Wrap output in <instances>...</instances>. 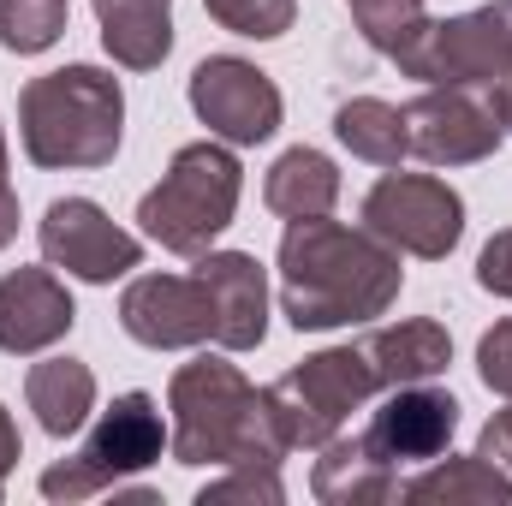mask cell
Returning a JSON list of instances; mask_svg holds the SVG:
<instances>
[{
  "mask_svg": "<svg viewBox=\"0 0 512 506\" xmlns=\"http://www.w3.org/2000/svg\"><path fill=\"white\" fill-rule=\"evenodd\" d=\"M405 286L399 251L370 227H346L328 215L286 221L280 239V310L298 334H328L352 322H376Z\"/></svg>",
  "mask_w": 512,
  "mask_h": 506,
  "instance_id": "6da1fadb",
  "label": "cell"
},
{
  "mask_svg": "<svg viewBox=\"0 0 512 506\" xmlns=\"http://www.w3.org/2000/svg\"><path fill=\"white\" fill-rule=\"evenodd\" d=\"M167 411H173L167 453L191 471L197 465H280L292 453L268 399L227 358L179 364L167 387Z\"/></svg>",
  "mask_w": 512,
  "mask_h": 506,
  "instance_id": "7a4b0ae2",
  "label": "cell"
},
{
  "mask_svg": "<svg viewBox=\"0 0 512 506\" xmlns=\"http://www.w3.org/2000/svg\"><path fill=\"white\" fill-rule=\"evenodd\" d=\"M24 155L48 173H96L120 155L126 90L102 66H60L18 90Z\"/></svg>",
  "mask_w": 512,
  "mask_h": 506,
  "instance_id": "3957f363",
  "label": "cell"
},
{
  "mask_svg": "<svg viewBox=\"0 0 512 506\" xmlns=\"http://www.w3.org/2000/svg\"><path fill=\"white\" fill-rule=\"evenodd\" d=\"M239 197H245V167L239 155L221 143V137H203V143H185L161 185L143 191L137 203V221L143 233L173 256H203L239 215Z\"/></svg>",
  "mask_w": 512,
  "mask_h": 506,
  "instance_id": "277c9868",
  "label": "cell"
},
{
  "mask_svg": "<svg viewBox=\"0 0 512 506\" xmlns=\"http://www.w3.org/2000/svg\"><path fill=\"white\" fill-rule=\"evenodd\" d=\"M167 417H161V405L149 399V393H120L102 417H96V429L84 435V447L72 453V459H60V465H48L42 471V495L48 501H90V495H108V489H120L126 477L137 471H149L161 453H167Z\"/></svg>",
  "mask_w": 512,
  "mask_h": 506,
  "instance_id": "5b68a950",
  "label": "cell"
},
{
  "mask_svg": "<svg viewBox=\"0 0 512 506\" xmlns=\"http://www.w3.org/2000/svg\"><path fill=\"white\" fill-rule=\"evenodd\" d=\"M376 393H382V381L370 370L364 346L310 352L304 364H292L274 387H262V399H268V411H274V423H280V435H286L292 453L298 447H328L340 435V423L358 405H370Z\"/></svg>",
  "mask_w": 512,
  "mask_h": 506,
  "instance_id": "8992f818",
  "label": "cell"
},
{
  "mask_svg": "<svg viewBox=\"0 0 512 506\" xmlns=\"http://www.w3.org/2000/svg\"><path fill=\"white\" fill-rule=\"evenodd\" d=\"M393 66L423 84L495 90L501 78H512V0H489L459 18H429Z\"/></svg>",
  "mask_w": 512,
  "mask_h": 506,
  "instance_id": "52a82bcc",
  "label": "cell"
},
{
  "mask_svg": "<svg viewBox=\"0 0 512 506\" xmlns=\"http://www.w3.org/2000/svg\"><path fill=\"white\" fill-rule=\"evenodd\" d=\"M364 227L399 256L441 262L465 239V197L435 173H387L364 197Z\"/></svg>",
  "mask_w": 512,
  "mask_h": 506,
  "instance_id": "ba28073f",
  "label": "cell"
},
{
  "mask_svg": "<svg viewBox=\"0 0 512 506\" xmlns=\"http://www.w3.org/2000/svg\"><path fill=\"white\" fill-rule=\"evenodd\" d=\"M185 96H191V114L209 126V137H221V143H233V149L268 143V137L280 131V114H286L274 78H268L262 66H251V60H239V54H209V60H197Z\"/></svg>",
  "mask_w": 512,
  "mask_h": 506,
  "instance_id": "9c48e42d",
  "label": "cell"
},
{
  "mask_svg": "<svg viewBox=\"0 0 512 506\" xmlns=\"http://www.w3.org/2000/svg\"><path fill=\"white\" fill-rule=\"evenodd\" d=\"M405 137H411V155H423L429 167H471L501 149L507 126L489 96L465 84H429L405 108Z\"/></svg>",
  "mask_w": 512,
  "mask_h": 506,
  "instance_id": "30bf717a",
  "label": "cell"
},
{
  "mask_svg": "<svg viewBox=\"0 0 512 506\" xmlns=\"http://www.w3.org/2000/svg\"><path fill=\"white\" fill-rule=\"evenodd\" d=\"M36 239L48 268H66L72 280H90V286H108L143 262V245L126 227H114V215L90 197H54L36 221Z\"/></svg>",
  "mask_w": 512,
  "mask_h": 506,
  "instance_id": "8fae6325",
  "label": "cell"
},
{
  "mask_svg": "<svg viewBox=\"0 0 512 506\" xmlns=\"http://www.w3.org/2000/svg\"><path fill=\"white\" fill-rule=\"evenodd\" d=\"M120 328L149 352H191L215 340V310L197 274H137L120 292Z\"/></svg>",
  "mask_w": 512,
  "mask_h": 506,
  "instance_id": "7c38bea8",
  "label": "cell"
},
{
  "mask_svg": "<svg viewBox=\"0 0 512 506\" xmlns=\"http://www.w3.org/2000/svg\"><path fill=\"white\" fill-rule=\"evenodd\" d=\"M370 447L393 459V465H429L453 447L459 435V399L447 387H429V381H405V387H387L382 411L370 417Z\"/></svg>",
  "mask_w": 512,
  "mask_h": 506,
  "instance_id": "4fadbf2b",
  "label": "cell"
},
{
  "mask_svg": "<svg viewBox=\"0 0 512 506\" xmlns=\"http://www.w3.org/2000/svg\"><path fill=\"white\" fill-rule=\"evenodd\" d=\"M197 280L215 310V346L221 352H256L268 340V274L245 251H203Z\"/></svg>",
  "mask_w": 512,
  "mask_h": 506,
  "instance_id": "5bb4252c",
  "label": "cell"
},
{
  "mask_svg": "<svg viewBox=\"0 0 512 506\" xmlns=\"http://www.w3.org/2000/svg\"><path fill=\"white\" fill-rule=\"evenodd\" d=\"M72 322H78V304L54 268H12L0 280V352L12 358L48 352L72 334Z\"/></svg>",
  "mask_w": 512,
  "mask_h": 506,
  "instance_id": "9a60e30c",
  "label": "cell"
},
{
  "mask_svg": "<svg viewBox=\"0 0 512 506\" xmlns=\"http://www.w3.org/2000/svg\"><path fill=\"white\" fill-rule=\"evenodd\" d=\"M310 495L322 506H376L399 495V465L370 447V435H334L310 471Z\"/></svg>",
  "mask_w": 512,
  "mask_h": 506,
  "instance_id": "2e32d148",
  "label": "cell"
},
{
  "mask_svg": "<svg viewBox=\"0 0 512 506\" xmlns=\"http://www.w3.org/2000/svg\"><path fill=\"white\" fill-rule=\"evenodd\" d=\"M370 370L382 387H405V381H435L453 364V334L435 322V316H411V322H393L358 340Z\"/></svg>",
  "mask_w": 512,
  "mask_h": 506,
  "instance_id": "e0dca14e",
  "label": "cell"
},
{
  "mask_svg": "<svg viewBox=\"0 0 512 506\" xmlns=\"http://www.w3.org/2000/svg\"><path fill=\"white\" fill-rule=\"evenodd\" d=\"M102 48L126 72H155L173 54V0H90Z\"/></svg>",
  "mask_w": 512,
  "mask_h": 506,
  "instance_id": "ac0fdd59",
  "label": "cell"
},
{
  "mask_svg": "<svg viewBox=\"0 0 512 506\" xmlns=\"http://www.w3.org/2000/svg\"><path fill=\"white\" fill-rule=\"evenodd\" d=\"M262 203H268L274 215H286V221L334 215V203H340V167H334L322 149L298 143V149H286V155L268 167V179H262Z\"/></svg>",
  "mask_w": 512,
  "mask_h": 506,
  "instance_id": "d6986e66",
  "label": "cell"
},
{
  "mask_svg": "<svg viewBox=\"0 0 512 506\" xmlns=\"http://www.w3.org/2000/svg\"><path fill=\"white\" fill-rule=\"evenodd\" d=\"M24 399L48 435H78L96 411V376L84 358H42L24 376Z\"/></svg>",
  "mask_w": 512,
  "mask_h": 506,
  "instance_id": "ffe728a7",
  "label": "cell"
},
{
  "mask_svg": "<svg viewBox=\"0 0 512 506\" xmlns=\"http://www.w3.org/2000/svg\"><path fill=\"white\" fill-rule=\"evenodd\" d=\"M399 501H447V506H512V483L483 459V453H471V459H429V471L423 477H411V483H399Z\"/></svg>",
  "mask_w": 512,
  "mask_h": 506,
  "instance_id": "44dd1931",
  "label": "cell"
},
{
  "mask_svg": "<svg viewBox=\"0 0 512 506\" xmlns=\"http://www.w3.org/2000/svg\"><path fill=\"white\" fill-rule=\"evenodd\" d=\"M334 137H340L358 161H370V167H399V161L411 155L405 108H393V102H382V96H352V102H340Z\"/></svg>",
  "mask_w": 512,
  "mask_h": 506,
  "instance_id": "7402d4cb",
  "label": "cell"
},
{
  "mask_svg": "<svg viewBox=\"0 0 512 506\" xmlns=\"http://www.w3.org/2000/svg\"><path fill=\"white\" fill-rule=\"evenodd\" d=\"M66 36V0H0V42L12 54H48Z\"/></svg>",
  "mask_w": 512,
  "mask_h": 506,
  "instance_id": "603a6c76",
  "label": "cell"
},
{
  "mask_svg": "<svg viewBox=\"0 0 512 506\" xmlns=\"http://www.w3.org/2000/svg\"><path fill=\"white\" fill-rule=\"evenodd\" d=\"M203 6H209V18H215L221 30L251 36V42L286 36L292 18H298V0H203Z\"/></svg>",
  "mask_w": 512,
  "mask_h": 506,
  "instance_id": "cb8c5ba5",
  "label": "cell"
},
{
  "mask_svg": "<svg viewBox=\"0 0 512 506\" xmlns=\"http://www.w3.org/2000/svg\"><path fill=\"white\" fill-rule=\"evenodd\" d=\"M227 501H262L280 506L286 501V483H280V465H233L221 483H203L197 489V506H227Z\"/></svg>",
  "mask_w": 512,
  "mask_h": 506,
  "instance_id": "d4e9b609",
  "label": "cell"
},
{
  "mask_svg": "<svg viewBox=\"0 0 512 506\" xmlns=\"http://www.w3.org/2000/svg\"><path fill=\"white\" fill-rule=\"evenodd\" d=\"M477 376L489 393L512 399V322H495L483 340H477Z\"/></svg>",
  "mask_w": 512,
  "mask_h": 506,
  "instance_id": "484cf974",
  "label": "cell"
},
{
  "mask_svg": "<svg viewBox=\"0 0 512 506\" xmlns=\"http://www.w3.org/2000/svg\"><path fill=\"white\" fill-rule=\"evenodd\" d=\"M477 286L495 292V298H512V227L483 245V256H477Z\"/></svg>",
  "mask_w": 512,
  "mask_h": 506,
  "instance_id": "4316f807",
  "label": "cell"
},
{
  "mask_svg": "<svg viewBox=\"0 0 512 506\" xmlns=\"http://www.w3.org/2000/svg\"><path fill=\"white\" fill-rule=\"evenodd\" d=\"M477 453L501 471L512 483V399H507V411H495L489 423H483V435H477Z\"/></svg>",
  "mask_w": 512,
  "mask_h": 506,
  "instance_id": "83f0119b",
  "label": "cell"
},
{
  "mask_svg": "<svg viewBox=\"0 0 512 506\" xmlns=\"http://www.w3.org/2000/svg\"><path fill=\"white\" fill-rule=\"evenodd\" d=\"M12 465H18V423H12V411L0 405V501H6V477H12Z\"/></svg>",
  "mask_w": 512,
  "mask_h": 506,
  "instance_id": "f1b7e54d",
  "label": "cell"
},
{
  "mask_svg": "<svg viewBox=\"0 0 512 506\" xmlns=\"http://www.w3.org/2000/svg\"><path fill=\"white\" fill-rule=\"evenodd\" d=\"M18 239V197H12V185L0 179V251Z\"/></svg>",
  "mask_w": 512,
  "mask_h": 506,
  "instance_id": "f546056e",
  "label": "cell"
},
{
  "mask_svg": "<svg viewBox=\"0 0 512 506\" xmlns=\"http://www.w3.org/2000/svg\"><path fill=\"white\" fill-rule=\"evenodd\" d=\"M489 102H495V114H501V126L512 131V78H501V84L489 90Z\"/></svg>",
  "mask_w": 512,
  "mask_h": 506,
  "instance_id": "4dcf8cb0",
  "label": "cell"
},
{
  "mask_svg": "<svg viewBox=\"0 0 512 506\" xmlns=\"http://www.w3.org/2000/svg\"><path fill=\"white\" fill-rule=\"evenodd\" d=\"M0 179H6V131H0Z\"/></svg>",
  "mask_w": 512,
  "mask_h": 506,
  "instance_id": "1f68e13d",
  "label": "cell"
}]
</instances>
